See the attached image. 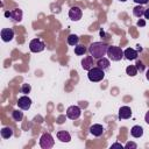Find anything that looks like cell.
Here are the masks:
<instances>
[{
    "label": "cell",
    "mask_w": 149,
    "mask_h": 149,
    "mask_svg": "<svg viewBox=\"0 0 149 149\" xmlns=\"http://www.w3.org/2000/svg\"><path fill=\"white\" fill-rule=\"evenodd\" d=\"M107 50H108V45L104 42H93L88 48L90 55L97 59L104 57L107 54Z\"/></svg>",
    "instance_id": "6da1fadb"
},
{
    "label": "cell",
    "mask_w": 149,
    "mask_h": 149,
    "mask_svg": "<svg viewBox=\"0 0 149 149\" xmlns=\"http://www.w3.org/2000/svg\"><path fill=\"white\" fill-rule=\"evenodd\" d=\"M1 136L3 139H9L13 136V129L10 127H3L1 129Z\"/></svg>",
    "instance_id": "d6986e66"
},
{
    "label": "cell",
    "mask_w": 149,
    "mask_h": 149,
    "mask_svg": "<svg viewBox=\"0 0 149 149\" xmlns=\"http://www.w3.org/2000/svg\"><path fill=\"white\" fill-rule=\"evenodd\" d=\"M81 114V111L78 106H70L68 109H66V116L71 120H77Z\"/></svg>",
    "instance_id": "8992f818"
},
{
    "label": "cell",
    "mask_w": 149,
    "mask_h": 149,
    "mask_svg": "<svg viewBox=\"0 0 149 149\" xmlns=\"http://www.w3.org/2000/svg\"><path fill=\"white\" fill-rule=\"evenodd\" d=\"M81 68L84 69V70H90V69H92L93 68V57L92 56H86V57H84L83 58V61H81Z\"/></svg>",
    "instance_id": "8fae6325"
},
{
    "label": "cell",
    "mask_w": 149,
    "mask_h": 149,
    "mask_svg": "<svg viewBox=\"0 0 149 149\" xmlns=\"http://www.w3.org/2000/svg\"><path fill=\"white\" fill-rule=\"evenodd\" d=\"M81 15H83V12H81V9H80L78 6H73V7H71L70 10H69V17H70L71 20H73V21L80 20V19H81Z\"/></svg>",
    "instance_id": "52a82bcc"
},
{
    "label": "cell",
    "mask_w": 149,
    "mask_h": 149,
    "mask_svg": "<svg viewBox=\"0 0 149 149\" xmlns=\"http://www.w3.org/2000/svg\"><path fill=\"white\" fill-rule=\"evenodd\" d=\"M143 15H144V17H146V19H148V20H149V8L144 10V14H143Z\"/></svg>",
    "instance_id": "f546056e"
},
{
    "label": "cell",
    "mask_w": 149,
    "mask_h": 149,
    "mask_svg": "<svg viewBox=\"0 0 149 149\" xmlns=\"http://www.w3.org/2000/svg\"><path fill=\"white\" fill-rule=\"evenodd\" d=\"M87 77H88V79H90L91 81H94V83L100 81V80H102L104 77H105V70H102V69H100V68H98V66H93L92 69L88 70Z\"/></svg>",
    "instance_id": "7a4b0ae2"
},
{
    "label": "cell",
    "mask_w": 149,
    "mask_h": 149,
    "mask_svg": "<svg viewBox=\"0 0 149 149\" xmlns=\"http://www.w3.org/2000/svg\"><path fill=\"white\" fill-rule=\"evenodd\" d=\"M97 66L100 68V69H102V70H106V69L109 68V61H108L107 58H105V57H101V58L98 59Z\"/></svg>",
    "instance_id": "2e32d148"
},
{
    "label": "cell",
    "mask_w": 149,
    "mask_h": 149,
    "mask_svg": "<svg viewBox=\"0 0 149 149\" xmlns=\"http://www.w3.org/2000/svg\"><path fill=\"white\" fill-rule=\"evenodd\" d=\"M126 72H127V74H129V76L134 77V76H136V74H137V69H136V66H135V65H129V66H127Z\"/></svg>",
    "instance_id": "7402d4cb"
},
{
    "label": "cell",
    "mask_w": 149,
    "mask_h": 149,
    "mask_svg": "<svg viewBox=\"0 0 149 149\" xmlns=\"http://www.w3.org/2000/svg\"><path fill=\"white\" fill-rule=\"evenodd\" d=\"M107 56L109 57V59H112V61H114V62H118V61H120L125 55H123V51L121 50V48L112 45V47H108Z\"/></svg>",
    "instance_id": "3957f363"
},
{
    "label": "cell",
    "mask_w": 149,
    "mask_h": 149,
    "mask_svg": "<svg viewBox=\"0 0 149 149\" xmlns=\"http://www.w3.org/2000/svg\"><path fill=\"white\" fill-rule=\"evenodd\" d=\"M30 91H31V86L29 84H22V86H21V92L22 93L28 94V93H30Z\"/></svg>",
    "instance_id": "cb8c5ba5"
},
{
    "label": "cell",
    "mask_w": 149,
    "mask_h": 149,
    "mask_svg": "<svg viewBox=\"0 0 149 149\" xmlns=\"http://www.w3.org/2000/svg\"><path fill=\"white\" fill-rule=\"evenodd\" d=\"M10 17L15 21V22H20L22 20V10L19 8H15L10 12Z\"/></svg>",
    "instance_id": "9a60e30c"
},
{
    "label": "cell",
    "mask_w": 149,
    "mask_h": 149,
    "mask_svg": "<svg viewBox=\"0 0 149 149\" xmlns=\"http://www.w3.org/2000/svg\"><path fill=\"white\" fill-rule=\"evenodd\" d=\"M144 120H146V122L149 125V111L146 113V116H144Z\"/></svg>",
    "instance_id": "4dcf8cb0"
},
{
    "label": "cell",
    "mask_w": 149,
    "mask_h": 149,
    "mask_svg": "<svg viewBox=\"0 0 149 149\" xmlns=\"http://www.w3.org/2000/svg\"><path fill=\"white\" fill-rule=\"evenodd\" d=\"M132 116V109L128 106H122L119 109V118L120 119H129Z\"/></svg>",
    "instance_id": "30bf717a"
},
{
    "label": "cell",
    "mask_w": 149,
    "mask_h": 149,
    "mask_svg": "<svg viewBox=\"0 0 149 149\" xmlns=\"http://www.w3.org/2000/svg\"><path fill=\"white\" fill-rule=\"evenodd\" d=\"M17 106H19V108L24 109V111L29 109L30 106H31V100H30V98L27 97V95H23V97L19 98V100H17Z\"/></svg>",
    "instance_id": "ba28073f"
},
{
    "label": "cell",
    "mask_w": 149,
    "mask_h": 149,
    "mask_svg": "<svg viewBox=\"0 0 149 149\" xmlns=\"http://www.w3.org/2000/svg\"><path fill=\"white\" fill-rule=\"evenodd\" d=\"M136 3H139V5H146V3H148L149 2V0H134Z\"/></svg>",
    "instance_id": "4316f807"
},
{
    "label": "cell",
    "mask_w": 149,
    "mask_h": 149,
    "mask_svg": "<svg viewBox=\"0 0 149 149\" xmlns=\"http://www.w3.org/2000/svg\"><path fill=\"white\" fill-rule=\"evenodd\" d=\"M54 144H55V141H54V137L51 136V134L44 133L41 136V139H40V146H41V148H43V149H50V148L54 147Z\"/></svg>",
    "instance_id": "277c9868"
},
{
    "label": "cell",
    "mask_w": 149,
    "mask_h": 149,
    "mask_svg": "<svg viewBox=\"0 0 149 149\" xmlns=\"http://www.w3.org/2000/svg\"><path fill=\"white\" fill-rule=\"evenodd\" d=\"M78 42H79V37H78L77 35L71 34V35L68 36V43H69L70 45H77Z\"/></svg>",
    "instance_id": "ffe728a7"
},
{
    "label": "cell",
    "mask_w": 149,
    "mask_h": 149,
    "mask_svg": "<svg viewBox=\"0 0 149 149\" xmlns=\"http://www.w3.org/2000/svg\"><path fill=\"white\" fill-rule=\"evenodd\" d=\"M85 52H86V48H85L84 45H81V44L74 45V54H76V55L81 56V55H84Z\"/></svg>",
    "instance_id": "44dd1931"
},
{
    "label": "cell",
    "mask_w": 149,
    "mask_h": 149,
    "mask_svg": "<svg viewBox=\"0 0 149 149\" xmlns=\"http://www.w3.org/2000/svg\"><path fill=\"white\" fill-rule=\"evenodd\" d=\"M126 149H136L137 148V144L134 143V142H127L126 146H125Z\"/></svg>",
    "instance_id": "d4e9b609"
},
{
    "label": "cell",
    "mask_w": 149,
    "mask_h": 149,
    "mask_svg": "<svg viewBox=\"0 0 149 149\" xmlns=\"http://www.w3.org/2000/svg\"><path fill=\"white\" fill-rule=\"evenodd\" d=\"M0 34H1V38H2L3 42H9L14 37V31L10 28H3V29H1V33Z\"/></svg>",
    "instance_id": "9c48e42d"
},
{
    "label": "cell",
    "mask_w": 149,
    "mask_h": 149,
    "mask_svg": "<svg viewBox=\"0 0 149 149\" xmlns=\"http://www.w3.org/2000/svg\"><path fill=\"white\" fill-rule=\"evenodd\" d=\"M90 133H91L92 135H94V136H100V135H102V133H104V127H102L101 125H98V123L92 125V126L90 127Z\"/></svg>",
    "instance_id": "7c38bea8"
},
{
    "label": "cell",
    "mask_w": 149,
    "mask_h": 149,
    "mask_svg": "<svg viewBox=\"0 0 149 149\" xmlns=\"http://www.w3.org/2000/svg\"><path fill=\"white\" fill-rule=\"evenodd\" d=\"M5 16L6 17H10V12H5Z\"/></svg>",
    "instance_id": "1f68e13d"
},
{
    "label": "cell",
    "mask_w": 149,
    "mask_h": 149,
    "mask_svg": "<svg viewBox=\"0 0 149 149\" xmlns=\"http://www.w3.org/2000/svg\"><path fill=\"white\" fill-rule=\"evenodd\" d=\"M136 69H137V71H140V72H142V71L144 70V65H143V63H142L141 61H137V62H136Z\"/></svg>",
    "instance_id": "484cf974"
},
{
    "label": "cell",
    "mask_w": 149,
    "mask_h": 149,
    "mask_svg": "<svg viewBox=\"0 0 149 149\" xmlns=\"http://www.w3.org/2000/svg\"><path fill=\"white\" fill-rule=\"evenodd\" d=\"M12 116H13V119H14L15 121H21V120H22V118H23V113H22L21 111L16 109V111H13Z\"/></svg>",
    "instance_id": "603a6c76"
},
{
    "label": "cell",
    "mask_w": 149,
    "mask_h": 149,
    "mask_svg": "<svg viewBox=\"0 0 149 149\" xmlns=\"http://www.w3.org/2000/svg\"><path fill=\"white\" fill-rule=\"evenodd\" d=\"M57 139L62 142H70L71 141V135L66 130H61L57 133Z\"/></svg>",
    "instance_id": "5bb4252c"
},
{
    "label": "cell",
    "mask_w": 149,
    "mask_h": 149,
    "mask_svg": "<svg viewBox=\"0 0 149 149\" xmlns=\"http://www.w3.org/2000/svg\"><path fill=\"white\" fill-rule=\"evenodd\" d=\"M130 134L132 136L134 137H141L143 135V128L141 126H134L132 129H130Z\"/></svg>",
    "instance_id": "e0dca14e"
},
{
    "label": "cell",
    "mask_w": 149,
    "mask_h": 149,
    "mask_svg": "<svg viewBox=\"0 0 149 149\" xmlns=\"http://www.w3.org/2000/svg\"><path fill=\"white\" fill-rule=\"evenodd\" d=\"M120 1H122V2H125V1H127V0H120Z\"/></svg>",
    "instance_id": "836d02e7"
},
{
    "label": "cell",
    "mask_w": 149,
    "mask_h": 149,
    "mask_svg": "<svg viewBox=\"0 0 149 149\" xmlns=\"http://www.w3.org/2000/svg\"><path fill=\"white\" fill-rule=\"evenodd\" d=\"M137 26H140V27L146 26V21H144V20H139V21H137Z\"/></svg>",
    "instance_id": "83f0119b"
},
{
    "label": "cell",
    "mask_w": 149,
    "mask_h": 149,
    "mask_svg": "<svg viewBox=\"0 0 149 149\" xmlns=\"http://www.w3.org/2000/svg\"><path fill=\"white\" fill-rule=\"evenodd\" d=\"M123 55H125V57L128 61H133V59H136L137 58V51L135 49H133V48H127L123 51Z\"/></svg>",
    "instance_id": "4fadbf2b"
},
{
    "label": "cell",
    "mask_w": 149,
    "mask_h": 149,
    "mask_svg": "<svg viewBox=\"0 0 149 149\" xmlns=\"http://www.w3.org/2000/svg\"><path fill=\"white\" fill-rule=\"evenodd\" d=\"M146 77H147V79L149 80V69H148V71H147V74H146Z\"/></svg>",
    "instance_id": "d6a6232c"
},
{
    "label": "cell",
    "mask_w": 149,
    "mask_h": 149,
    "mask_svg": "<svg viewBox=\"0 0 149 149\" xmlns=\"http://www.w3.org/2000/svg\"><path fill=\"white\" fill-rule=\"evenodd\" d=\"M144 10H146V8H143L142 5H139V6H136V7L133 8V14L136 17H140L141 19V16H143V14H144Z\"/></svg>",
    "instance_id": "ac0fdd59"
},
{
    "label": "cell",
    "mask_w": 149,
    "mask_h": 149,
    "mask_svg": "<svg viewBox=\"0 0 149 149\" xmlns=\"http://www.w3.org/2000/svg\"><path fill=\"white\" fill-rule=\"evenodd\" d=\"M112 148H120V149H122L123 147L121 144H119V143H114V144H112Z\"/></svg>",
    "instance_id": "f1b7e54d"
},
{
    "label": "cell",
    "mask_w": 149,
    "mask_h": 149,
    "mask_svg": "<svg viewBox=\"0 0 149 149\" xmlns=\"http://www.w3.org/2000/svg\"><path fill=\"white\" fill-rule=\"evenodd\" d=\"M44 48H45V44L40 38H34L29 43V49L31 52H41L44 50Z\"/></svg>",
    "instance_id": "5b68a950"
}]
</instances>
